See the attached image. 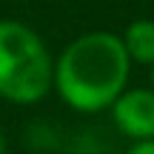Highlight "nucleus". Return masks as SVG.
I'll use <instances>...</instances> for the list:
<instances>
[{
  "instance_id": "nucleus-1",
  "label": "nucleus",
  "mask_w": 154,
  "mask_h": 154,
  "mask_svg": "<svg viewBox=\"0 0 154 154\" xmlns=\"http://www.w3.org/2000/svg\"><path fill=\"white\" fill-rule=\"evenodd\" d=\"M131 74L123 37L114 32H86L74 37L54 60V91L80 114L111 109L126 91Z\"/></svg>"
},
{
  "instance_id": "nucleus-2",
  "label": "nucleus",
  "mask_w": 154,
  "mask_h": 154,
  "mask_svg": "<svg viewBox=\"0 0 154 154\" xmlns=\"http://www.w3.org/2000/svg\"><path fill=\"white\" fill-rule=\"evenodd\" d=\"M54 88V57L43 37L20 20H0V97L34 106Z\"/></svg>"
},
{
  "instance_id": "nucleus-3",
  "label": "nucleus",
  "mask_w": 154,
  "mask_h": 154,
  "mask_svg": "<svg viewBox=\"0 0 154 154\" xmlns=\"http://www.w3.org/2000/svg\"><path fill=\"white\" fill-rule=\"evenodd\" d=\"M111 120L128 140H154V88H126L111 103Z\"/></svg>"
},
{
  "instance_id": "nucleus-4",
  "label": "nucleus",
  "mask_w": 154,
  "mask_h": 154,
  "mask_svg": "<svg viewBox=\"0 0 154 154\" xmlns=\"http://www.w3.org/2000/svg\"><path fill=\"white\" fill-rule=\"evenodd\" d=\"M120 37H123V46H126L131 63L154 66V20H149V17L131 20Z\"/></svg>"
},
{
  "instance_id": "nucleus-5",
  "label": "nucleus",
  "mask_w": 154,
  "mask_h": 154,
  "mask_svg": "<svg viewBox=\"0 0 154 154\" xmlns=\"http://www.w3.org/2000/svg\"><path fill=\"white\" fill-rule=\"evenodd\" d=\"M126 154H154V140H137L126 149Z\"/></svg>"
},
{
  "instance_id": "nucleus-6",
  "label": "nucleus",
  "mask_w": 154,
  "mask_h": 154,
  "mask_svg": "<svg viewBox=\"0 0 154 154\" xmlns=\"http://www.w3.org/2000/svg\"><path fill=\"white\" fill-rule=\"evenodd\" d=\"M0 154H6V137H3V131H0Z\"/></svg>"
},
{
  "instance_id": "nucleus-7",
  "label": "nucleus",
  "mask_w": 154,
  "mask_h": 154,
  "mask_svg": "<svg viewBox=\"0 0 154 154\" xmlns=\"http://www.w3.org/2000/svg\"><path fill=\"white\" fill-rule=\"evenodd\" d=\"M151 88H154V66H151Z\"/></svg>"
}]
</instances>
